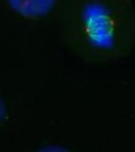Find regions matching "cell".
<instances>
[{"label":"cell","mask_w":135,"mask_h":152,"mask_svg":"<svg viewBox=\"0 0 135 152\" xmlns=\"http://www.w3.org/2000/svg\"><path fill=\"white\" fill-rule=\"evenodd\" d=\"M60 21L64 43L87 63L120 60L135 45L131 0H62Z\"/></svg>","instance_id":"cell-1"},{"label":"cell","mask_w":135,"mask_h":152,"mask_svg":"<svg viewBox=\"0 0 135 152\" xmlns=\"http://www.w3.org/2000/svg\"><path fill=\"white\" fill-rule=\"evenodd\" d=\"M15 11L20 15L38 18L48 15L53 9L57 0H8Z\"/></svg>","instance_id":"cell-2"},{"label":"cell","mask_w":135,"mask_h":152,"mask_svg":"<svg viewBox=\"0 0 135 152\" xmlns=\"http://www.w3.org/2000/svg\"><path fill=\"white\" fill-rule=\"evenodd\" d=\"M5 113H6V110H5L4 104L3 100L0 98V123H1L4 119Z\"/></svg>","instance_id":"cell-3"}]
</instances>
